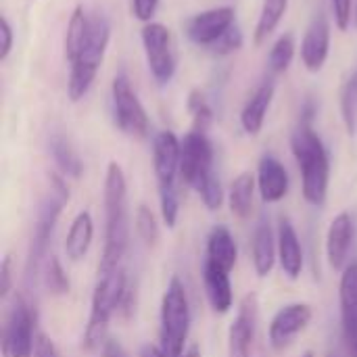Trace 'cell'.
<instances>
[{
	"instance_id": "obj_1",
	"label": "cell",
	"mask_w": 357,
	"mask_h": 357,
	"mask_svg": "<svg viewBox=\"0 0 357 357\" xmlns=\"http://www.w3.org/2000/svg\"><path fill=\"white\" fill-rule=\"evenodd\" d=\"M105 247L98 264V274L121 268V259L130 241V218H128V182L119 163L111 161L105 176Z\"/></svg>"
},
{
	"instance_id": "obj_2",
	"label": "cell",
	"mask_w": 357,
	"mask_h": 357,
	"mask_svg": "<svg viewBox=\"0 0 357 357\" xmlns=\"http://www.w3.org/2000/svg\"><path fill=\"white\" fill-rule=\"evenodd\" d=\"M291 149L295 161L301 172V190L303 199L314 205L322 207L328 197V182H331V159L328 151L314 130L312 121L301 119L297 130L291 136Z\"/></svg>"
},
{
	"instance_id": "obj_3",
	"label": "cell",
	"mask_w": 357,
	"mask_h": 357,
	"mask_svg": "<svg viewBox=\"0 0 357 357\" xmlns=\"http://www.w3.org/2000/svg\"><path fill=\"white\" fill-rule=\"evenodd\" d=\"M126 293H128V276L123 268H117L107 274H98V282L92 293L90 318L82 341L86 351L102 349V345L109 341L107 339L109 322L115 316V312L121 310Z\"/></svg>"
},
{
	"instance_id": "obj_4",
	"label": "cell",
	"mask_w": 357,
	"mask_h": 357,
	"mask_svg": "<svg viewBox=\"0 0 357 357\" xmlns=\"http://www.w3.org/2000/svg\"><path fill=\"white\" fill-rule=\"evenodd\" d=\"M67 203H69V188H67L65 180L59 174H50L46 195L40 201L36 222H33V232H31V243H29V253H27V266H25V280L27 282L36 280L40 266L46 257L54 226H56Z\"/></svg>"
},
{
	"instance_id": "obj_5",
	"label": "cell",
	"mask_w": 357,
	"mask_h": 357,
	"mask_svg": "<svg viewBox=\"0 0 357 357\" xmlns=\"http://www.w3.org/2000/svg\"><path fill=\"white\" fill-rule=\"evenodd\" d=\"M190 301L184 282L172 276L161 299V349L167 357H182L190 333Z\"/></svg>"
},
{
	"instance_id": "obj_6",
	"label": "cell",
	"mask_w": 357,
	"mask_h": 357,
	"mask_svg": "<svg viewBox=\"0 0 357 357\" xmlns=\"http://www.w3.org/2000/svg\"><path fill=\"white\" fill-rule=\"evenodd\" d=\"M109 40H111V23L105 15L96 13L92 17L90 40L82 50V54L71 63V71L67 79V96L71 102H79L92 88L96 73L102 65Z\"/></svg>"
},
{
	"instance_id": "obj_7",
	"label": "cell",
	"mask_w": 357,
	"mask_h": 357,
	"mask_svg": "<svg viewBox=\"0 0 357 357\" xmlns=\"http://www.w3.org/2000/svg\"><path fill=\"white\" fill-rule=\"evenodd\" d=\"M36 339V312L21 295H15L2 326V356L31 357Z\"/></svg>"
},
{
	"instance_id": "obj_8",
	"label": "cell",
	"mask_w": 357,
	"mask_h": 357,
	"mask_svg": "<svg viewBox=\"0 0 357 357\" xmlns=\"http://www.w3.org/2000/svg\"><path fill=\"white\" fill-rule=\"evenodd\" d=\"M111 100H113L115 126L128 136L146 138L149 130H151V121H149V115H146L140 98L132 90L130 77L126 73L115 75L113 86H111Z\"/></svg>"
},
{
	"instance_id": "obj_9",
	"label": "cell",
	"mask_w": 357,
	"mask_h": 357,
	"mask_svg": "<svg viewBox=\"0 0 357 357\" xmlns=\"http://www.w3.org/2000/svg\"><path fill=\"white\" fill-rule=\"evenodd\" d=\"M213 146L205 132L190 130L182 140L180 155V178L192 190H201V186L213 178Z\"/></svg>"
},
{
	"instance_id": "obj_10",
	"label": "cell",
	"mask_w": 357,
	"mask_h": 357,
	"mask_svg": "<svg viewBox=\"0 0 357 357\" xmlns=\"http://www.w3.org/2000/svg\"><path fill=\"white\" fill-rule=\"evenodd\" d=\"M142 46H144L149 69L157 79V84L159 86L169 84L178 65L172 31L163 23L151 21L142 27Z\"/></svg>"
},
{
	"instance_id": "obj_11",
	"label": "cell",
	"mask_w": 357,
	"mask_h": 357,
	"mask_svg": "<svg viewBox=\"0 0 357 357\" xmlns=\"http://www.w3.org/2000/svg\"><path fill=\"white\" fill-rule=\"evenodd\" d=\"M312 318H314V310L310 303H289L280 307L268 328L270 345L276 351H282L297 339V335H301L310 326Z\"/></svg>"
},
{
	"instance_id": "obj_12",
	"label": "cell",
	"mask_w": 357,
	"mask_h": 357,
	"mask_svg": "<svg viewBox=\"0 0 357 357\" xmlns=\"http://www.w3.org/2000/svg\"><path fill=\"white\" fill-rule=\"evenodd\" d=\"M257 295L249 293L243 297L234 322L228 331V351L230 357H249L255 331H257Z\"/></svg>"
},
{
	"instance_id": "obj_13",
	"label": "cell",
	"mask_w": 357,
	"mask_h": 357,
	"mask_svg": "<svg viewBox=\"0 0 357 357\" xmlns=\"http://www.w3.org/2000/svg\"><path fill=\"white\" fill-rule=\"evenodd\" d=\"M234 17L236 10L232 6H218V8L203 10L188 21L186 33L199 46H213L234 25Z\"/></svg>"
},
{
	"instance_id": "obj_14",
	"label": "cell",
	"mask_w": 357,
	"mask_h": 357,
	"mask_svg": "<svg viewBox=\"0 0 357 357\" xmlns=\"http://www.w3.org/2000/svg\"><path fill=\"white\" fill-rule=\"evenodd\" d=\"M180 155L182 140L169 130H163L153 140V167L157 176L159 188L176 186V178L180 176Z\"/></svg>"
},
{
	"instance_id": "obj_15",
	"label": "cell",
	"mask_w": 357,
	"mask_h": 357,
	"mask_svg": "<svg viewBox=\"0 0 357 357\" xmlns=\"http://www.w3.org/2000/svg\"><path fill=\"white\" fill-rule=\"evenodd\" d=\"M339 303H341V326H343V337L349 356L357 357V261L349 264L341 274Z\"/></svg>"
},
{
	"instance_id": "obj_16",
	"label": "cell",
	"mask_w": 357,
	"mask_h": 357,
	"mask_svg": "<svg viewBox=\"0 0 357 357\" xmlns=\"http://www.w3.org/2000/svg\"><path fill=\"white\" fill-rule=\"evenodd\" d=\"M328 50H331V23L324 13H318L312 19L301 42V61L305 69L318 73L328 59Z\"/></svg>"
},
{
	"instance_id": "obj_17",
	"label": "cell",
	"mask_w": 357,
	"mask_h": 357,
	"mask_svg": "<svg viewBox=\"0 0 357 357\" xmlns=\"http://www.w3.org/2000/svg\"><path fill=\"white\" fill-rule=\"evenodd\" d=\"M354 220L347 211H341L328 226L326 232V259L335 272H343L347 268L349 251L354 245Z\"/></svg>"
},
{
	"instance_id": "obj_18",
	"label": "cell",
	"mask_w": 357,
	"mask_h": 357,
	"mask_svg": "<svg viewBox=\"0 0 357 357\" xmlns=\"http://www.w3.org/2000/svg\"><path fill=\"white\" fill-rule=\"evenodd\" d=\"M203 287H205V295H207L211 310L215 314H228L234 303L230 272L224 270L222 266L205 259L203 261Z\"/></svg>"
},
{
	"instance_id": "obj_19",
	"label": "cell",
	"mask_w": 357,
	"mask_h": 357,
	"mask_svg": "<svg viewBox=\"0 0 357 357\" xmlns=\"http://www.w3.org/2000/svg\"><path fill=\"white\" fill-rule=\"evenodd\" d=\"M251 259L259 278H266L272 274L274 264L278 259V236H274V230L268 220H259V224L253 230Z\"/></svg>"
},
{
	"instance_id": "obj_20",
	"label": "cell",
	"mask_w": 357,
	"mask_h": 357,
	"mask_svg": "<svg viewBox=\"0 0 357 357\" xmlns=\"http://www.w3.org/2000/svg\"><path fill=\"white\" fill-rule=\"evenodd\" d=\"M257 186L266 203H278L289 195V174L287 167L272 155L261 157L257 167Z\"/></svg>"
},
{
	"instance_id": "obj_21",
	"label": "cell",
	"mask_w": 357,
	"mask_h": 357,
	"mask_svg": "<svg viewBox=\"0 0 357 357\" xmlns=\"http://www.w3.org/2000/svg\"><path fill=\"white\" fill-rule=\"evenodd\" d=\"M274 92H276L274 79H266L264 84H259L255 88V92L245 102V107L241 111V126L247 134L257 136L261 132L266 115H268L272 98H274Z\"/></svg>"
},
{
	"instance_id": "obj_22",
	"label": "cell",
	"mask_w": 357,
	"mask_h": 357,
	"mask_svg": "<svg viewBox=\"0 0 357 357\" xmlns=\"http://www.w3.org/2000/svg\"><path fill=\"white\" fill-rule=\"evenodd\" d=\"M278 261H280L282 272L291 280H297L301 276L303 249H301V241L297 236V230L289 220H282L278 226Z\"/></svg>"
},
{
	"instance_id": "obj_23",
	"label": "cell",
	"mask_w": 357,
	"mask_h": 357,
	"mask_svg": "<svg viewBox=\"0 0 357 357\" xmlns=\"http://www.w3.org/2000/svg\"><path fill=\"white\" fill-rule=\"evenodd\" d=\"M205 259L222 266L228 272L234 270V266L238 261V247L226 226L211 228V232L207 236V257Z\"/></svg>"
},
{
	"instance_id": "obj_24",
	"label": "cell",
	"mask_w": 357,
	"mask_h": 357,
	"mask_svg": "<svg viewBox=\"0 0 357 357\" xmlns=\"http://www.w3.org/2000/svg\"><path fill=\"white\" fill-rule=\"evenodd\" d=\"M94 236V222L90 211H79L75 220L69 226L67 238H65V255L71 261H79L86 257Z\"/></svg>"
},
{
	"instance_id": "obj_25",
	"label": "cell",
	"mask_w": 357,
	"mask_h": 357,
	"mask_svg": "<svg viewBox=\"0 0 357 357\" xmlns=\"http://www.w3.org/2000/svg\"><path fill=\"white\" fill-rule=\"evenodd\" d=\"M90 29H92V17L86 15L84 6H75L69 17L67 33H65V59L69 63H73L86 48L90 40Z\"/></svg>"
},
{
	"instance_id": "obj_26",
	"label": "cell",
	"mask_w": 357,
	"mask_h": 357,
	"mask_svg": "<svg viewBox=\"0 0 357 357\" xmlns=\"http://www.w3.org/2000/svg\"><path fill=\"white\" fill-rule=\"evenodd\" d=\"M255 176L251 172L238 174L228 190V205L234 218L249 220L253 211V195H255Z\"/></svg>"
},
{
	"instance_id": "obj_27",
	"label": "cell",
	"mask_w": 357,
	"mask_h": 357,
	"mask_svg": "<svg viewBox=\"0 0 357 357\" xmlns=\"http://www.w3.org/2000/svg\"><path fill=\"white\" fill-rule=\"evenodd\" d=\"M48 149H50V155H52V159H54V163L63 176L73 178V180H77L82 176L84 163H82L77 151L73 149V144L67 136H63L61 132H54L48 140Z\"/></svg>"
},
{
	"instance_id": "obj_28",
	"label": "cell",
	"mask_w": 357,
	"mask_h": 357,
	"mask_svg": "<svg viewBox=\"0 0 357 357\" xmlns=\"http://www.w3.org/2000/svg\"><path fill=\"white\" fill-rule=\"evenodd\" d=\"M289 0H264L257 25H255V33H253V42L255 46H261L264 42H268V38L276 31V27L280 25L284 13H287Z\"/></svg>"
},
{
	"instance_id": "obj_29",
	"label": "cell",
	"mask_w": 357,
	"mask_h": 357,
	"mask_svg": "<svg viewBox=\"0 0 357 357\" xmlns=\"http://www.w3.org/2000/svg\"><path fill=\"white\" fill-rule=\"evenodd\" d=\"M341 115L349 136L357 134V67L341 88Z\"/></svg>"
},
{
	"instance_id": "obj_30",
	"label": "cell",
	"mask_w": 357,
	"mask_h": 357,
	"mask_svg": "<svg viewBox=\"0 0 357 357\" xmlns=\"http://www.w3.org/2000/svg\"><path fill=\"white\" fill-rule=\"evenodd\" d=\"M293 56H295V38H293V33H282L274 42V46L270 50V56H268V69H270V73L272 75L284 73L291 67Z\"/></svg>"
},
{
	"instance_id": "obj_31",
	"label": "cell",
	"mask_w": 357,
	"mask_h": 357,
	"mask_svg": "<svg viewBox=\"0 0 357 357\" xmlns=\"http://www.w3.org/2000/svg\"><path fill=\"white\" fill-rule=\"evenodd\" d=\"M42 280H44L46 291L50 295H54V297H61V295L69 293V278H67L59 257H54V255H50V259H46Z\"/></svg>"
},
{
	"instance_id": "obj_32",
	"label": "cell",
	"mask_w": 357,
	"mask_h": 357,
	"mask_svg": "<svg viewBox=\"0 0 357 357\" xmlns=\"http://www.w3.org/2000/svg\"><path fill=\"white\" fill-rule=\"evenodd\" d=\"M188 111L192 115V130L207 134V130L213 121V111L201 90H192L188 94Z\"/></svg>"
},
{
	"instance_id": "obj_33",
	"label": "cell",
	"mask_w": 357,
	"mask_h": 357,
	"mask_svg": "<svg viewBox=\"0 0 357 357\" xmlns=\"http://www.w3.org/2000/svg\"><path fill=\"white\" fill-rule=\"evenodd\" d=\"M136 232L146 247H155L159 243L161 230H159L155 213L146 205H140L136 209Z\"/></svg>"
},
{
	"instance_id": "obj_34",
	"label": "cell",
	"mask_w": 357,
	"mask_h": 357,
	"mask_svg": "<svg viewBox=\"0 0 357 357\" xmlns=\"http://www.w3.org/2000/svg\"><path fill=\"white\" fill-rule=\"evenodd\" d=\"M159 203H161V218L167 228H174L178 222L180 201H178V188H159Z\"/></svg>"
},
{
	"instance_id": "obj_35",
	"label": "cell",
	"mask_w": 357,
	"mask_h": 357,
	"mask_svg": "<svg viewBox=\"0 0 357 357\" xmlns=\"http://www.w3.org/2000/svg\"><path fill=\"white\" fill-rule=\"evenodd\" d=\"M197 195L201 197L203 205H205L209 211H218V209L222 207V203H224V188H222V182H220L218 176L209 178V180L201 186V190H199Z\"/></svg>"
},
{
	"instance_id": "obj_36",
	"label": "cell",
	"mask_w": 357,
	"mask_h": 357,
	"mask_svg": "<svg viewBox=\"0 0 357 357\" xmlns=\"http://www.w3.org/2000/svg\"><path fill=\"white\" fill-rule=\"evenodd\" d=\"M241 46H243V31H241L236 25H232V27H230V29L211 46V52H213V54H220V56H226V54L236 52Z\"/></svg>"
},
{
	"instance_id": "obj_37",
	"label": "cell",
	"mask_w": 357,
	"mask_h": 357,
	"mask_svg": "<svg viewBox=\"0 0 357 357\" xmlns=\"http://www.w3.org/2000/svg\"><path fill=\"white\" fill-rule=\"evenodd\" d=\"M333 2V13H335V23L341 31H347L354 23L356 15V2L354 0H331Z\"/></svg>"
},
{
	"instance_id": "obj_38",
	"label": "cell",
	"mask_w": 357,
	"mask_h": 357,
	"mask_svg": "<svg viewBox=\"0 0 357 357\" xmlns=\"http://www.w3.org/2000/svg\"><path fill=\"white\" fill-rule=\"evenodd\" d=\"M159 6V0H132V13L138 21L151 23Z\"/></svg>"
},
{
	"instance_id": "obj_39",
	"label": "cell",
	"mask_w": 357,
	"mask_h": 357,
	"mask_svg": "<svg viewBox=\"0 0 357 357\" xmlns=\"http://www.w3.org/2000/svg\"><path fill=\"white\" fill-rule=\"evenodd\" d=\"M13 291V257L6 255L0 266V297L6 299Z\"/></svg>"
},
{
	"instance_id": "obj_40",
	"label": "cell",
	"mask_w": 357,
	"mask_h": 357,
	"mask_svg": "<svg viewBox=\"0 0 357 357\" xmlns=\"http://www.w3.org/2000/svg\"><path fill=\"white\" fill-rule=\"evenodd\" d=\"M31 357H59V349L54 345V341L44 335V333H38V339H36V349H33V356Z\"/></svg>"
},
{
	"instance_id": "obj_41",
	"label": "cell",
	"mask_w": 357,
	"mask_h": 357,
	"mask_svg": "<svg viewBox=\"0 0 357 357\" xmlns=\"http://www.w3.org/2000/svg\"><path fill=\"white\" fill-rule=\"evenodd\" d=\"M0 61H6V56L10 54V48H13V27L8 23L6 17L0 19Z\"/></svg>"
},
{
	"instance_id": "obj_42",
	"label": "cell",
	"mask_w": 357,
	"mask_h": 357,
	"mask_svg": "<svg viewBox=\"0 0 357 357\" xmlns=\"http://www.w3.org/2000/svg\"><path fill=\"white\" fill-rule=\"evenodd\" d=\"M100 354H102V357H130L128 356V351L123 349V345L117 343V341H113V339H109V341L102 345Z\"/></svg>"
},
{
	"instance_id": "obj_43",
	"label": "cell",
	"mask_w": 357,
	"mask_h": 357,
	"mask_svg": "<svg viewBox=\"0 0 357 357\" xmlns=\"http://www.w3.org/2000/svg\"><path fill=\"white\" fill-rule=\"evenodd\" d=\"M138 357H167V356H165V351H163L161 347H157V345H144V347L140 349V356Z\"/></svg>"
},
{
	"instance_id": "obj_44",
	"label": "cell",
	"mask_w": 357,
	"mask_h": 357,
	"mask_svg": "<svg viewBox=\"0 0 357 357\" xmlns=\"http://www.w3.org/2000/svg\"><path fill=\"white\" fill-rule=\"evenodd\" d=\"M182 357H201V351H199V347H190Z\"/></svg>"
},
{
	"instance_id": "obj_45",
	"label": "cell",
	"mask_w": 357,
	"mask_h": 357,
	"mask_svg": "<svg viewBox=\"0 0 357 357\" xmlns=\"http://www.w3.org/2000/svg\"><path fill=\"white\" fill-rule=\"evenodd\" d=\"M354 23H356V27H357V2H356V15H354Z\"/></svg>"
},
{
	"instance_id": "obj_46",
	"label": "cell",
	"mask_w": 357,
	"mask_h": 357,
	"mask_svg": "<svg viewBox=\"0 0 357 357\" xmlns=\"http://www.w3.org/2000/svg\"><path fill=\"white\" fill-rule=\"evenodd\" d=\"M303 357H314V354H312V351H305V354H303Z\"/></svg>"
}]
</instances>
